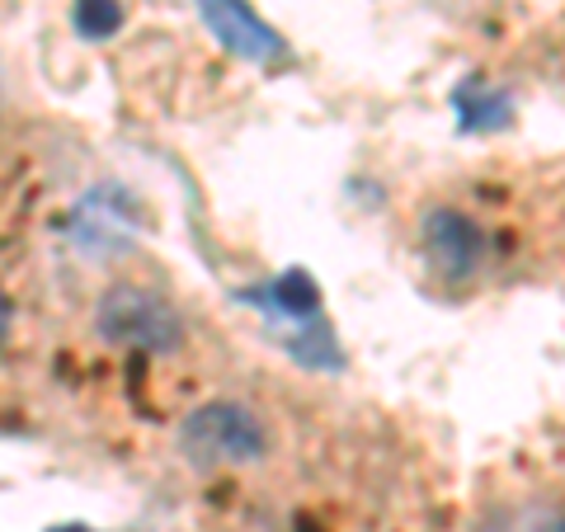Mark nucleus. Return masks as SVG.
<instances>
[{
    "label": "nucleus",
    "mask_w": 565,
    "mask_h": 532,
    "mask_svg": "<svg viewBox=\"0 0 565 532\" xmlns=\"http://www.w3.org/2000/svg\"><path fill=\"white\" fill-rule=\"evenodd\" d=\"M180 453L193 467H245L269 453V429L236 401H212L189 411L180 424Z\"/></svg>",
    "instance_id": "f257e3e1"
},
{
    "label": "nucleus",
    "mask_w": 565,
    "mask_h": 532,
    "mask_svg": "<svg viewBox=\"0 0 565 532\" xmlns=\"http://www.w3.org/2000/svg\"><path fill=\"white\" fill-rule=\"evenodd\" d=\"M95 330L99 340H109L118 349H141V353H174L184 344V321L166 297H156L147 288H109L95 307Z\"/></svg>",
    "instance_id": "f03ea898"
},
{
    "label": "nucleus",
    "mask_w": 565,
    "mask_h": 532,
    "mask_svg": "<svg viewBox=\"0 0 565 532\" xmlns=\"http://www.w3.org/2000/svg\"><path fill=\"white\" fill-rule=\"evenodd\" d=\"M419 245H424V259L438 278H471L476 269L486 264V251L490 241L486 232L476 226L462 208H429L419 222Z\"/></svg>",
    "instance_id": "7ed1b4c3"
},
{
    "label": "nucleus",
    "mask_w": 565,
    "mask_h": 532,
    "mask_svg": "<svg viewBox=\"0 0 565 532\" xmlns=\"http://www.w3.org/2000/svg\"><path fill=\"white\" fill-rule=\"evenodd\" d=\"M199 6V14H203V24H207V33L217 39L232 57H241V62H278L282 52V39L259 20V14L245 6V0H193Z\"/></svg>",
    "instance_id": "20e7f679"
},
{
    "label": "nucleus",
    "mask_w": 565,
    "mask_h": 532,
    "mask_svg": "<svg viewBox=\"0 0 565 532\" xmlns=\"http://www.w3.org/2000/svg\"><path fill=\"white\" fill-rule=\"evenodd\" d=\"M250 301H259L264 311H282V316H292V321H307V316H316V307H321V288L311 283L307 269H288L282 278L255 288Z\"/></svg>",
    "instance_id": "39448f33"
},
{
    "label": "nucleus",
    "mask_w": 565,
    "mask_h": 532,
    "mask_svg": "<svg viewBox=\"0 0 565 532\" xmlns=\"http://www.w3.org/2000/svg\"><path fill=\"white\" fill-rule=\"evenodd\" d=\"M457 114H462L467 132H490V128H504L509 114H514V104H509V95L486 91V85L471 81V85L457 91Z\"/></svg>",
    "instance_id": "423d86ee"
},
{
    "label": "nucleus",
    "mask_w": 565,
    "mask_h": 532,
    "mask_svg": "<svg viewBox=\"0 0 565 532\" xmlns=\"http://www.w3.org/2000/svg\"><path fill=\"white\" fill-rule=\"evenodd\" d=\"M122 20H128L122 0H76V6H71V24H76V33L90 39V43L114 39V33L122 29Z\"/></svg>",
    "instance_id": "0eeeda50"
},
{
    "label": "nucleus",
    "mask_w": 565,
    "mask_h": 532,
    "mask_svg": "<svg viewBox=\"0 0 565 532\" xmlns=\"http://www.w3.org/2000/svg\"><path fill=\"white\" fill-rule=\"evenodd\" d=\"M52 532H85V528H52Z\"/></svg>",
    "instance_id": "6e6552de"
}]
</instances>
